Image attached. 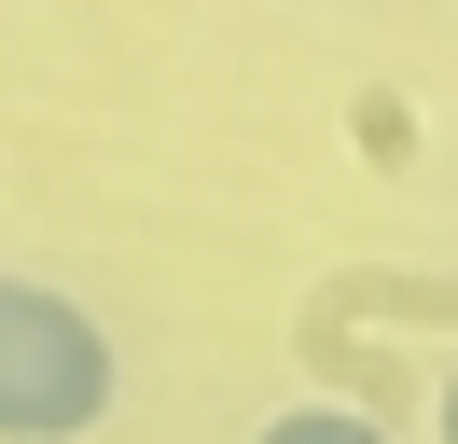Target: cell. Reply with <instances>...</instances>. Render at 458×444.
<instances>
[{
    "label": "cell",
    "mask_w": 458,
    "mask_h": 444,
    "mask_svg": "<svg viewBox=\"0 0 458 444\" xmlns=\"http://www.w3.org/2000/svg\"><path fill=\"white\" fill-rule=\"evenodd\" d=\"M250 444H389L375 416H347V403H292V416H264Z\"/></svg>",
    "instance_id": "7a4b0ae2"
},
{
    "label": "cell",
    "mask_w": 458,
    "mask_h": 444,
    "mask_svg": "<svg viewBox=\"0 0 458 444\" xmlns=\"http://www.w3.org/2000/svg\"><path fill=\"white\" fill-rule=\"evenodd\" d=\"M112 403H125V347L98 333V305L0 264V444H84Z\"/></svg>",
    "instance_id": "6da1fadb"
},
{
    "label": "cell",
    "mask_w": 458,
    "mask_h": 444,
    "mask_svg": "<svg viewBox=\"0 0 458 444\" xmlns=\"http://www.w3.org/2000/svg\"><path fill=\"white\" fill-rule=\"evenodd\" d=\"M445 444H458V375H445Z\"/></svg>",
    "instance_id": "3957f363"
}]
</instances>
